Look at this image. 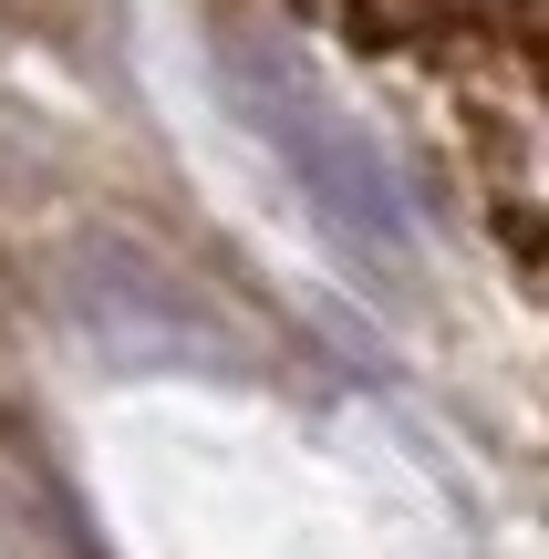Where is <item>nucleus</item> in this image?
I'll return each instance as SVG.
<instances>
[{"mask_svg":"<svg viewBox=\"0 0 549 559\" xmlns=\"http://www.w3.org/2000/svg\"><path fill=\"white\" fill-rule=\"evenodd\" d=\"M239 104H249V124L281 145V166L301 177L311 218H322L332 239L373 270V290H384V280H405V270H415V228H405V207H394L384 156H373V145L353 135L332 104H311L301 83H281L270 62H239Z\"/></svg>","mask_w":549,"mask_h":559,"instance_id":"1","label":"nucleus"}]
</instances>
